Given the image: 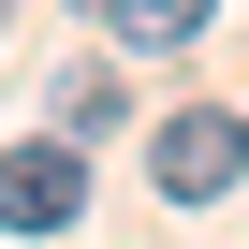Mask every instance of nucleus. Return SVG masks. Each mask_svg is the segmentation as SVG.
<instances>
[{"instance_id":"nucleus-1","label":"nucleus","mask_w":249,"mask_h":249,"mask_svg":"<svg viewBox=\"0 0 249 249\" xmlns=\"http://www.w3.org/2000/svg\"><path fill=\"white\" fill-rule=\"evenodd\" d=\"M234 176H249V117L234 103H176L161 132H147V191L161 205H220Z\"/></svg>"},{"instance_id":"nucleus-5","label":"nucleus","mask_w":249,"mask_h":249,"mask_svg":"<svg viewBox=\"0 0 249 249\" xmlns=\"http://www.w3.org/2000/svg\"><path fill=\"white\" fill-rule=\"evenodd\" d=\"M88 15H103V0H88Z\"/></svg>"},{"instance_id":"nucleus-4","label":"nucleus","mask_w":249,"mask_h":249,"mask_svg":"<svg viewBox=\"0 0 249 249\" xmlns=\"http://www.w3.org/2000/svg\"><path fill=\"white\" fill-rule=\"evenodd\" d=\"M59 132H117V73H103V59L59 73Z\"/></svg>"},{"instance_id":"nucleus-2","label":"nucleus","mask_w":249,"mask_h":249,"mask_svg":"<svg viewBox=\"0 0 249 249\" xmlns=\"http://www.w3.org/2000/svg\"><path fill=\"white\" fill-rule=\"evenodd\" d=\"M88 205V161L59 147V117H44V147H0V234H73Z\"/></svg>"},{"instance_id":"nucleus-3","label":"nucleus","mask_w":249,"mask_h":249,"mask_svg":"<svg viewBox=\"0 0 249 249\" xmlns=\"http://www.w3.org/2000/svg\"><path fill=\"white\" fill-rule=\"evenodd\" d=\"M205 15H220V0H103V30L132 44V59H176V44H205Z\"/></svg>"}]
</instances>
